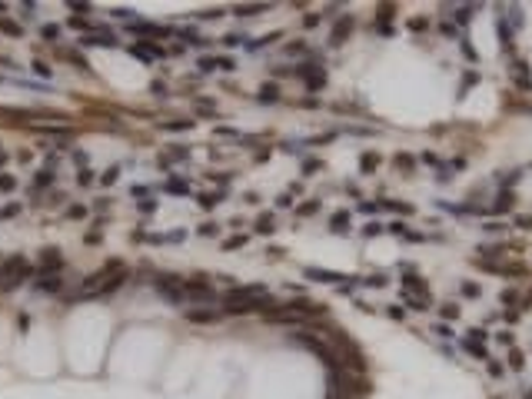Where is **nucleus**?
I'll use <instances>...</instances> for the list:
<instances>
[{"mask_svg":"<svg viewBox=\"0 0 532 399\" xmlns=\"http://www.w3.org/2000/svg\"><path fill=\"white\" fill-rule=\"evenodd\" d=\"M376 163H380V156H376V153H362V156H360V167H362V173L376 170Z\"/></svg>","mask_w":532,"mask_h":399,"instance_id":"nucleus-21","label":"nucleus"},{"mask_svg":"<svg viewBox=\"0 0 532 399\" xmlns=\"http://www.w3.org/2000/svg\"><path fill=\"white\" fill-rule=\"evenodd\" d=\"M80 47H116V37L110 30H96V34L80 37Z\"/></svg>","mask_w":532,"mask_h":399,"instance_id":"nucleus-6","label":"nucleus"},{"mask_svg":"<svg viewBox=\"0 0 532 399\" xmlns=\"http://www.w3.org/2000/svg\"><path fill=\"white\" fill-rule=\"evenodd\" d=\"M329 223H333V229H336V233H346V229H349V213H346V209L333 213V220H329Z\"/></svg>","mask_w":532,"mask_h":399,"instance_id":"nucleus-13","label":"nucleus"},{"mask_svg":"<svg viewBox=\"0 0 532 399\" xmlns=\"http://www.w3.org/2000/svg\"><path fill=\"white\" fill-rule=\"evenodd\" d=\"M509 207H513V193H502V196H499V203H495V209L502 213V209H509Z\"/></svg>","mask_w":532,"mask_h":399,"instance_id":"nucleus-31","label":"nucleus"},{"mask_svg":"<svg viewBox=\"0 0 532 399\" xmlns=\"http://www.w3.org/2000/svg\"><path fill=\"white\" fill-rule=\"evenodd\" d=\"M130 34L133 37H163L167 30L156 27V23H130Z\"/></svg>","mask_w":532,"mask_h":399,"instance_id":"nucleus-9","label":"nucleus"},{"mask_svg":"<svg viewBox=\"0 0 532 399\" xmlns=\"http://www.w3.org/2000/svg\"><path fill=\"white\" fill-rule=\"evenodd\" d=\"M167 160H170V163L173 160H190V150H187V147H176V150L167 153Z\"/></svg>","mask_w":532,"mask_h":399,"instance_id":"nucleus-27","label":"nucleus"},{"mask_svg":"<svg viewBox=\"0 0 532 399\" xmlns=\"http://www.w3.org/2000/svg\"><path fill=\"white\" fill-rule=\"evenodd\" d=\"M273 229H276V227H273V216L263 213V216L256 220V233H263V236H266V233H273Z\"/></svg>","mask_w":532,"mask_h":399,"instance_id":"nucleus-23","label":"nucleus"},{"mask_svg":"<svg viewBox=\"0 0 532 399\" xmlns=\"http://www.w3.org/2000/svg\"><path fill=\"white\" fill-rule=\"evenodd\" d=\"M54 180H57V173H54V170H47V167H43V170H40L37 176H34V187H40V190H43V187H50Z\"/></svg>","mask_w":532,"mask_h":399,"instance_id":"nucleus-14","label":"nucleus"},{"mask_svg":"<svg viewBox=\"0 0 532 399\" xmlns=\"http://www.w3.org/2000/svg\"><path fill=\"white\" fill-rule=\"evenodd\" d=\"M40 133H47V136H60V140H67L70 136V127H37Z\"/></svg>","mask_w":532,"mask_h":399,"instance_id":"nucleus-22","label":"nucleus"},{"mask_svg":"<svg viewBox=\"0 0 532 399\" xmlns=\"http://www.w3.org/2000/svg\"><path fill=\"white\" fill-rule=\"evenodd\" d=\"M256 100H260V103H276V100H280V87H276V83H263L260 94H256Z\"/></svg>","mask_w":532,"mask_h":399,"instance_id":"nucleus-11","label":"nucleus"},{"mask_svg":"<svg viewBox=\"0 0 532 399\" xmlns=\"http://www.w3.org/2000/svg\"><path fill=\"white\" fill-rule=\"evenodd\" d=\"M223 43H227V47H240V43H243V37H240V34H227V37H223Z\"/></svg>","mask_w":532,"mask_h":399,"instance_id":"nucleus-40","label":"nucleus"},{"mask_svg":"<svg viewBox=\"0 0 532 399\" xmlns=\"http://www.w3.org/2000/svg\"><path fill=\"white\" fill-rule=\"evenodd\" d=\"M14 187H17V180H14L10 173H0V190H3V193H10Z\"/></svg>","mask_w":532,"mask_h":399,"instance_id":"nucleus-26","label":"nucleus"},{"mask_svg":"<svg viewBox=\"0 0 532 399\" xmlns=\"http://www.w3.org/2000/svg\"><path fill=\"white\" fill-rule=\"evenodd\" d=\"M402 286H406L409 293H419V289H426V283H419V276H406V280H402Z\"/></svg>","mask_w":532,"mask_h":399,"instance_id":"nucleus-25","label":"nucleus"},{"mask_svg":"<svg viewBox=\"0 0 532 399\" xmlns=\"http://www.w3.org/2000/svg\"><path fill=\"white\" fill-rule=\"evenodd\" d=\"M247 243V236H229L227 243H223V249H236V247H243Z\"/></svg>","mask_w":532,"mask_h":399,"instance_id":"nucleus-32","label":"nucleus"},{"mask_svg":"<svg viewBox=\"0 0 532 399\" xmlns=\"http://www.w3.org/2000/svg\"><path fill=\"white\" fill-rule=\"evenodd\" d=\"M296 342L303 346V349H309L313 356H320V360L329 366V369H340V353L329 346V342H323V340H316V336H306V333H300L296 336Z\"/></svg>","mask_w":532,"mask_h":399,"instance_id":"nucleus-3","label":"nucleus"},{"mask_svg":"<svg viewBox=\"0 0 532 399\" xmlns=\"http://www.w3.org/2000/svg\"><path fill=\"white\" fill-rule=\"evenodd\" d=\"M40 37L47 40V43H57V40H60V27H57V23H43V27H40Z\"/></svg>","mask_w":532,"mask_h":399,"instance_id":"nucleus-15","label":"nucleus"},{"mask_svg":"<svg viewBox=\"0 0 532 399\" xmlns=\"http://www.w3.org/2000/svg\"><path fill=\"white\" fill-rule=\"evenodd\" d=\"M0 30H3V34H10V37H23V27H20V23H14V20H7V17H0Z\"/></svg>","mask_w":532,"mask_h":399,"instance_id":"nucleus-16","label":"nucleus"},{"mask_svg":"<svg viewBox=\"0 0 532 399\" xmlns=\"http://www.w3.org/2000/svg\"><path fill=\"white\" fill-rule=\"evenodd\" d=\"M499 37H502V47H509V43H513V34H509V27H506V23H499Z\"/></svg>","mask_w":532,"mask_h":399,"instance_id":"nucleus-35","label":"nucleus"},{"mask_svg":"<svg viewBox=\"0 0 532 399\" xmlns=\"http://www.w3.org/2000/svg\"><path fill=\"white\" fill-rule=\"evenodd\" d=\"M183 296H187V303H213L216 300V293H213V286L207 280H183Z\"/></svg>","mask_w":532,"mask_h":399,"instance_id":"nucleus-4","label":"nucleus"},{"mask_svg":"<svg viewBox=\"0 0 532 399\" xmlns=\"http://www.w3.org/2000/svg\"><path fill=\"white\" fill-rule=\"evenodd\" d=\"M114 14H116L120 20H130V17H133V10H127V7H120V10H114Z\"/></svg>","mask_w":532,"mask_h":399,"instance_id":"nucleus-48","label":"nucleus"},{"mask_svg":"<svg viewBox=\"0 0 532 399\" xmlns=\"http://www.w3.org/2000/svg\"><path fill=\"white\" fill-rule=\"evenodd\" d=\"M309 280H323V283H340V280H349V276H342V273H329V269H316V266H306L303 269Z\"/></svg>","mask_w":532,"mask_h":399,"instance_id":"nucleus-8","label":"nucleus"},{"mask_svg":"<svg viewBox=\"0 0 532 399\" xmlns=\"http://www.w3.org/2000/svg\"><path fill=\"white\" fill-rule=\"evenodd\" d=\"M160 127L170 133H180V130H193V120H173V123H160Z\"/></svg>","mask_w":532,"mask_h":399,"instance_id":"nucleus-20","label":"nucleus"},{"mask_svg":"<svg viewBox=\"0 0 532 399\" xmlns=\"http://www.w3.org/2000/svg\"><path fill=\"white\" fill-rule=\"evenodd\" d=\"M40 266H43V273H57L60 266H63V256H60L57 247H47L40 253Z\"/></svg>","mask_w":532,"mask_h":399,"instance_id":"nucleus-7","label":"nucleus"},{"mask_svg":"<svg viewBox=\"0 0 532 399\" xmlns=\"http://www.w3.org/2000/svg\"><path fill=\"white\" fill-rule=\"evenodd\" d=\"M153 289L160 293V300H167V303H173V306L187 303V296H183V276H176V273H156Z\"/></svg>","mask_w":532,"mask_h":399,"instance_id":"nucleus-2","label":"nucleus"},{"mask_svg":"<svg viewBox=\"0 0 532 399\" xmlns=\"http://www.w3.org/2000/svg\"><path fill=\"white\" fill-rule=\"evenodd\" d=\"M34 70H37L40 76H50V67H47V63H43V60H37V63H34Z\"/></svg>","mask_w":532,"mask_h":399,"instance_id":"nucleus-44","label":"nucleus"},{"mask_svg":"<svg viewBox=\"0 0 532 399\" xmlns=\"http://www.w3.org/2000/svg\"><path fill=\"white\" fill-rule=\"evenodd\" d=\"M67 216H70V220H83V216H87V207H70Z\"/></svg>","mask_w":532,"mask_h":399,"instance_id":"nucleus-33","label":"nucleus"},{"mask_svg":"<svg viewBox=\"0 0 532 399\" xmlns=\"http://www.w3.org/2000/svg\"><path fill=\"white\" fill-rule=\"evenodd\" d=\"M140 209H143V213H153V209H156V200H140Z\"/></svg>","mask_w":532,"mask_h":399,"instance_id":"nucleus-45","label":"nucleus"},{"mask_svg":"<svg viewBox=\"0 0 532 399\" xmlns=\"http://www.w3.org/2000/svg\"><path fill=\"white\" fill-rule=\"evenodd\" d=\"M442 316H446V320H456V316H459V306H442Z\"/></svg>","mask_w":532,"mask_h":399,"instance_id":"nucleus-42","label":"nucleus"},{"mask_svg":"<svg viewBox=\"0 0 532 399\" xmlns=\"http://www.w3.org/2000/svg\"><path fill=\"white\" fill-rule=\"evenodd\" d=\"M316 209H320V203H316V200H309V203H303V207L296 209V213H300V216H313Z\"/></svg>","mask_w":532,"mask_h":399,"instance_id":"nucleus-29","label":"nucleus"},{"mask_svg":"<svg viewBox=\"0 0 532 399\" xmlns=\"http://www.w3.org/2000/svg\"><path fill=\"white\" fill-rule=\"evenodd\" d=\"M163 190H167V193H176V196H187V193H190V183H183V180H176V176H173V180H167V183H163Z\"/></svg>","mask_w":532,"mask_h":399,"instance_id":"nucleus-12","label":"nucleus"},{"mask_svg":"<svg viewBox=\"0 0 532 399\" xmlns=\"http://www.w3.org/2000/svg\"><path fill=\"white\" fill-rule=\"evenodd\" d=\"M216 17H223V10H220V7H213V10H203V14H200V20H216Z\"/></svg>","mask_w":532,"mask_h":399,"instance_id":"nucleus-37","label":"nucleus"},{"mask_svg":"<svg viewBox=\"0 0 532 399\" xmlns=\"http://www.w3.org/2000/svg\"><path fill=\"white\" fill-rule=\"evenodd\" d=\"M30 276H34V269H30V263H27V256H20V253L7 256L3 266H0V293L17 289V286L23 283V280H30Z\"/></svg>","mask_w":532,"mask_h":399,"instance_id":"nucleus-1","label":"nucleus"},{"mask_svg":"<svg viewBox=\"0 0 532 399\" xmlns=\"http://www.w3.org/2000/svg\"><path fill=\"white\" fill-rule=\"evenodd\" d=\"M522 353H519V349H513V356H509V366H513V369H522Z\"/></svg>","mask_w":532,"mask_h":399,"instance_id":"nucleus-36","label":"nucleus"},{"mask_svg":"<svg viewBox=\"0 0 532 399\" xmlns=\"http://www.w3.org/2000/svg\"><path fill=\"white\" fill-rule=\"evenodd\" d=\"M349 27H353V20H349V17L340 20V23H336V30H333V43H342V37L349 34Z\"/></svg>","mask_w":532,"mask_h":399,"instance_id":"nucleus-18","label":"nucleus"},{"mask_svg":"<svg viewBox=\"0 0 532 399\" xmlns=\"http://www.w3.org/2000/svg\"><path fill=\"white\" fill-rule=\"evenodd\" d=\"M17 213H20V203H10V207L0 209V216H17Z\"/></svg>","mask_w":532,"mask_h":399,"instance_id":"nucleus-41","label":"nucleus"},{"mask_svg":"<svg viewBox=\"0 0 532 399\" xmlns=\"http://www.w3.org/2000/svg\"><path fill=\"white\" fill-rule=\"evenodd\" d=\"M223 203V193H203L200 196V207L203 209H213V207H220Z\"/></svg>","mask_w":532,"mask_h":399,"instance_id":"nucleus-17","label":"nucleus"},{"mask_svg":"<svg viewBox=\"0 0 532 399\" xmlns=\"http://www.w3.org/2000/svg\"><path fill=\"white\" fill-rule=\"evenodd\" d=\"M150 90H153V94H156V96H167V87H163V83H160V80H156V83H153Z\"/></svg>","mask_w":532,"mask_h":399,"instance_id":"nucleus-47","label":"nucleus"},{"mask_svg":"<svg viewBox=\"0 0 532 399\" xmlns=\"http://www.w3.org/2000/svg\"><path fill=\"white\" fill-rule=\"evenodd\" d=\"M216 67H220V70H236V63L229 57H216Z\"/></svg>","mask_w":532,"mask_h":399,"instance_id":"nucleus-39","label":"nucleus"},{"mask_svg":"<svg viewBox=\"0 0 532 399\" xmlns=\"http://www.w3.org/2000/svg\"><path fill=\"white\" fill-rule=\"evenodd\" d=\"M116 176H120V167H110V170L100 176V183H103V187H114V183H116Z\"/></svg>","mask_w":532,"mask_h":399,"instance_id":"nucleus-24","label":"nucleus"},{"mask_svg":"<svg viewBox=\"0 0 532 399\" xmlns=\"http://www.w3.org/2000/svg\"><path fill=\"white\" fill-rule=\"evenodd\" d=\"M187 320H190V323H216L220 313H216V309H187Z\"/></svg>","mask_w":532,"mask_h":399,"instance_id":"nucleus-10","label":"nucleus"},{"mask_svg":"<svg viewBox=\"0 0 532 399\" xmlns=\"http://www.w3.org/2000/svg\"><path fill=\"white\" fill-rule=\"evenodd\" d=\"M34 289H37V293H60V289H63V280H60L57 273H40L37 280H34Z\"/></svg>","mask_w":532,"mask_h":399,"instance_id":"nucleus-5","label":"nucleus"},{"mask_svg":"<svg viewBox=\"0 0 532 399\" xmlns=\"http://www.w3.org/2000/svg\"><path fill=\"white\" fill-rule=\"evenodd\" d=\"M70 10H74V14H90V3H70Z\"/></svg>","mask_w":532,"mask_h":399,"instance_id":"nucleus-43","label":"nucleus"},{"mask_svg":"<svg viewBox=\"0 0 532 399\" xmlns=\"http://www.w3.org/2000/svg\"><path fill=\"white\" fill-rule=\"evenodd\" d=\"M70 27H74V30H90V23L83 17H70Z\"/></svg>","mask_w":532,"mask_h":399,"instance_id":"nucleus-38","label":"nucleus"},{"mask_svg":"<svg viewBox=\"0 0 532 399\" xmlns=\"http://www.w3.org/2000/svg\"><path fill=\"white\" fill-rule=\"evenodd\" d=\"M147 193H150L147 187H130V196H147Z\"/></svg>","mask_w":532,"mask_h":399,"instance_id":"nucleus-49","label":"nucleus"},{"mask_svg":"<svg viewBox=\"0 0 532 399\" xmlns=\"http://www.w3.org/2000/svg\"><path fill=\"white\" fill-rule=\"evenodd\" d=\"M260 10H266V3H243V7H236V17H253Z\"/></svg>","mask_w":532,"mask_h":399,"instance_id":"nucleus-19","label":"nucleus"},{"mask_svg":"<svg viewBox=\"0 0 532 399\" xmlns=\"http://www.w3.org/2000/svg\"><path fill=\"white\" fill-rule=\"evenodd\" d=\"M519 227H522V229H532V220H529V216H519Z\"/></svg>","mask_w":532,"mask_h":399,"instance_id":"nucleus-50","label":"nucleus"},{"mask_svg":"<svg viewBox=\"0 0 532 399\" xmlns=\"http://www.w3.org/2000/svg\"><path fill=\"white\" fill-rule=\"evenodd\" d=\"M3 10H7V3H0V14H3Z\"/></svg>","mask_w":532,"mask_h":399,"instance_id":"nucleus-51","label":"nucleus"},{"mask_svg":"<svg viewBox=\"0 0 532 399\" xmlns=\"http://www.w3.org/2000/svg\"><path fill=\"white\" fill-rule=\"evenodd\" d=\"M200 70H203V74L216 70V57H200Z\"/></svg>","mask_w":532,"mask_h":399,"instance_id":"nucleus-30","label":"nucleus"},{"mask_svg":"<svg viewBox=\"0 0 532 399\" xmlns=\"http://www.w3.org/2000/svg\"><path fill=\"white\" fill-rule=\"evenodd\" d=\"M462 293H466V296H479V286H475V283H466V286H462Z\"/></svg>","mask_w":532,"mask_h":399,"instance_id":"nucleus-46","label":"nucleus"},{"mask_svg":"<svg viewBox=\"0 0 532 399\" xmlns=\"http://www.w3.org/2000/svg\"><path fill=\"white\" fill-rule=\"evenodd\" d=\"M76 183H80V187H90V183H94V170H87V167H83V170L76 173Z\"/></svg>","mask_w":532,"mask_h":399,"instance_id":"nucleus-28","label":"nucleus"},{"mask_svg":"<svg viewBox=\"0 0 532 399\" xmlns=\"http://www.w3.org/2000/svg\"><path fill=\"white\" fill-rule=\"evenodd\" d=\"M216 233H220L216 223H203V227H200V236H216Z\"/></svg>","mask_w":532,"mask_h":399,"instance_id":"nucleus-34","label":"nucleus"},{"mask_svg":"<svg viewBox=\"0 0 532 399\" xmlns=\"http://www.w3.org/2000/svg\"><path fill=\"white\" fill-rule=\"evenodd\" d=\"M3 160H7V156H3V150H0V163H3Z\"/></svg>","mask_w":532,"mask_h":399,"instance_id":"nucleus-52","label":"nucleus"}]
</instances>
